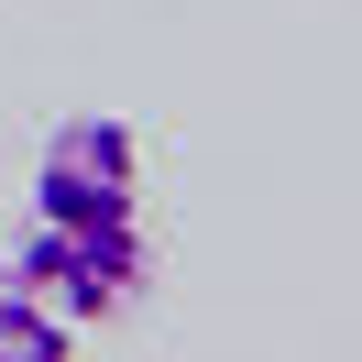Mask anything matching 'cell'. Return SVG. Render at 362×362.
Wrapping results in <instances>:
<instances>
[{"label": "cell", "mask_w": 362, "mask_h": 362, "mask_svg": "<svg viewBox=\"0 0 362 362\" xmlns=\"http://www.w3.org/2000/svg\"><path fill=\"white\" fill-rule=\"evenodd\" d=\"M66 340H77V329L45 308V296L0 274V362H66Z\"/></svg>", "instance_id": "3"}, {"label": "cell", "mask_w": 362, "mask_h": 362, "mask_svg": "<svg viewBox=\"0 0 362 362\" xmlns=\"http://www.w3.org/2000/svg\"><path fill=\"white\" fill-rule=\"evenodd\" d=\"M11 286H33L66 329H99V318H121L154 286V242H143V220L132 230H55V220H33L23 252H11Z\"/></svg>", "instance_id": "2"}, {"label": "cell", "mask_w": 362, "mask_h": 362, "mask_svg": "<svg viewBox=\"0 0 362 362\" xmlns=\"http://www.w3.org/2000/svg\"><path fill=\"white\" fill-rule=\"evenodd\" d=\"M33 220H55V230H132V220H143L132 121H110V110L55 121L45 154H33Z\"/></svg>", "instance_id": "1"}]
</instances>
